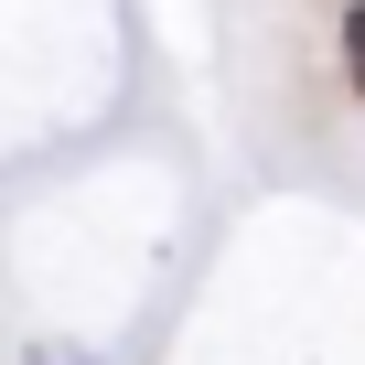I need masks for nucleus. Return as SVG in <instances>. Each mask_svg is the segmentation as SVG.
I'll use <instances>...</instances> for the list:
<instances>
[{
  "instance_id": "1",
  "label": "nucleus",
  "mask_w": 365,
  "mask_h": 365,
  "mask_svg": "<svg viewBox=\"0 0 365 365\" xmlns=\"http://www.w3.org/2000/svg\"><path fill=\"white\" fill-rule=\"evenodd\" d=\"M344 65H354V97H365V0L344 11Z\"/></svg>"
},
{
  "instance_id": "2",
  "label": "nucleus",
  "mask_w": 365,
  "mask_h": 365,
  "mask_svg": "<svg viewBox=\"0 0 365 365\" xmlns=\"http://www.w3.org/2000/svg\"><path fill=\"white\" fill-rule=\"evenodd\" d=\"M43 365H86V354H76V344H54V354H43Z\"/></svg>"
}]
</instances>
